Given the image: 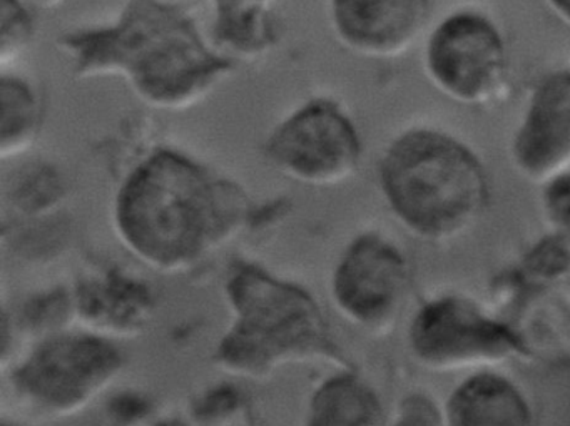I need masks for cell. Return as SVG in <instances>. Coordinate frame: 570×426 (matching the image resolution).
Segmentation results:
<instances>
[{"label": "cell", "mask_w": 570, "mask_h": 426, "mask_svg": "<svg viewBox=\"0 0 570 426\" xmlns=\"http://www.w3.org/2000/svg\"><path fill=\"white\" fill-rule=\"evenodd\" d=\"M255 206L248 189L216 166L176 146L139 156L111 205L116 239L149 271L183 276L242 238Z\"/></svg>", "instance_id": "1"}, {"label": "cell", "mask_w": 570, "mask_h": 426, "mask_svg": "<svg viewBox=\"0 0 570 426\" xmlns=\"http://www.w3.org/2000/svg\"><path fill=\"white\" fill-rule=\"evenodd\" d=\"M56 49L79 81L121 79L142 105L171 115L202 105L238 68L183 0H126L112 21L62 32Z\"/></svg>", "instance_id": "2"}, {"label": "cell", "mask_w": 570, "mask_h": 426, "mask_svg": "<svg viewBox=\"0 0 570 426\" xmlns=\"http://www.w3.org/2000/svg\"><path fill=\"white\" fill-rule=\"evenodd\" d=\"M228 325L212 361L233 379L266 382L292 366L353 368L318 299L262 262L238 259L223 279Z\"/></svg>", "instance_id": "3"}, {"label": "cell", "mask_w": 570, "mask_h": 426, "mask_svg": "<svg viewBox=\"0 0 570 426\" xmlns=\"http://www.w3.org/2000/svg\"><path fill=\"white\" fill-rule=\"evenodd\" d=\"M376 179L396 222L433 245L462 238L489 208L482 159L443 129L413 126L400 132L383 149Z\"/></svg>", "instance_id": "4"}, {"label": "cell", "mask_w": 570, "mask_h": 426, "mask_svg": "<svg viewBox=\"0 0 570 426\" xmlns=\"http://www.w3.org/2000/svg\"><path fill=\"white\" fill-rule=\"evenodd\" d=\"M126 366L121 343L75 326L26 343L2 376L21 408L58 422L95 405Z\"/></svg>", "instance_id": "5"}, {"label": "cell", "mask_w": 570, "mask_h": 426, "mask_svg": "<svg viewBox=\"0 0 570 426\" xmlns=\"http://www.w3.org/2000/svg\"><path fill=\"white\" fill-rule=\"evenodd\" d=\"M406 345L416 365L436 375H469L530 358L520 333L463 293L426 299L410 319Z\"/></svg>", "instance_id": "6"}, {"label": "cell", "mask_w": 570, "mask_h": 426, "mask_svg": "<svg viewBox=\"0 0 570 426\" xmlns=\"http://www.w3.org/2000/svg\"><path fill=\"white\" fill-rule=\"evenodd\" d=\"M363 139L348 109L332 96H313L289 111L263 142L269 165L306 188H336L355 178Z\"/></svg>", "instance_id": "7"}, {"label": "cell", "mask_w": 570, "mask_h": 426, "mask_svg": "<svg viewBox=\"0 0 570 426\" xmlns=\"http://www.w3.org/2000/svg\"><path fill=\"white\" fill-rule=\"evenodd\" d=\"M413 268L402 246L379 229L353 236L330 275V299L343 321L372 338L390 335L402 319Z\"/></svg>", "instance_id": "8"}, {"label": "cell", "mask_w": 570, "mask_h": 426, "mask_svg": "<svg viewBox=\"0 0 570 426\" xmlns=\"http://www.w3.org/2000/svg\"><path fill=\"white\" fill-rule=\"evenodd\" d=\"M423 71L430 85L453 102L470 108L489 105L509 78L505 38L485 12L456 9L430 29Z\"/></svg>", "instance_id": "9"}, {"label": "cell", "mask_w": 570, "mask_h": 426, "mask_svg": "<svg viewBox=\"0 0 570 426\" xmlns=\"http://www.w3.org/2000/svg\"><path fill=\"white\" fill-rule=\"evenodd\" d=\"M76 328L111 341H131L151 329L158 315L155 286L116 261L86 265L69 285Z\"/></svg>", "instance_id": "10"}, {"label": "cell", "mask_w": 570, "mask_h": 426, "mask_svg": "<svg viewBox=\"0 0 570 426\" xmlns=\"http://www.w3.org/2000/svg\"><path fill=\"white\" fill-rule=\"evenodd\" d=\"M510 159L533 185L570 169V69L547 72L535 82L513 131Z\"/></svg>", "instance_id": "11"}, {"label": "cell", "mask_w": 570, "mask_h": 426, "mask_svg": "<svg viewBox=\"0 0 570 426\" xmlns=\"http://www.w3.org/2000/svg\"><path fill=\"white\" fill-rule=\"evenodd\" d=\"M433 0H328L336 42L372 61L399 59L412 51L429 28Z\"/></svg>", "instance_id": "12"}, {"label": "cell", "mask_w": 570, "mask_h": 426, "mask_svg": "<svg viewBox=\"0 0 570 426\" xmlns=\"http://www.w3.org/2000/svg\"><path fill=\"white\" fill-rule=\"evenodd\" d=\"M442 406L446 426H537L525 389L499 368L469 373Z\"/></svg>", "instance_id": "13"}, {"label": "cell", "mask_w": 570, "mask_h": 426, "mask_svg": "<svg viewBox=\"0 0 570 426\" xmlns=\"http://www.w3.org/2000/svg\"><path fill=\"white\" fill-rule=\"evenodd\" d=\"M389 418L379 389L353 366L313 386L302 426H386Z\"/></svg>", "instance_id": "14"}, {"label": "cell", "mask_w": 570, "mask_h": 426, "mask_svg": "<svg viewBox=\"0 0 570 426\" xmlns=\"http://www.w3.org/2000/svg\"><path fill=\"white\" fill-rule=\"evenodd\" d=\"M0 158L28 155L42 131L45 101L38 86L14 68H2L0 79Z\"/></svg>", "instance_id": "15"}, {"label": "cell", "mask_w": 570, "mask_h": 426, "mask_svg": "<svg viewBox=\"0 0 570 426\" xmlns=\"http://www.w3.org/2000/svg\"><path fill=\"white\" fill-rule=\"evenodd\" d=\"M208 32L216 49L236 66L268 58L282 42L278 12L212 18Z\"/></svg>", "instance_id": "16"}, {"label": "cell", "mask_w": 570, "mask_h": 426, "mask_svg": "<svg viewBox=\"0 0 570 426\" xmlns=\"http://www.w3.org/2000/svg\"><path fill=\"white\" fill-rule=\"evenodd\" d=\"M66 198L65 182L52 169L21 172L6 201L22 219H42L58 212Z\"/></svg>", "instance_id": "17"}, {"label": "cell", "mask_w": 570, "mask_h": 426, "mask_svg": "<svg viewBox=\"0 0 570 426\" xmlns=\"http://www.w3.org/2000/svg\"><path fill=\"white\" fill-rule=\"evenodd\" d=\"M186 415L196 426H248L252 419L245 392L233 383L203 389L193 398Z\"/></svg>", "instance_id": "18"}, {"label": "cell", "mask_w": 570, "mask_h": 426, "mask_svg": "<svg viewBox=\"0 0 570 426\" xmlns=\"http://www.w3.org/2000/svg\"><path fill=\"white\" fill-rule=\"evenodd\" d=\"M0 12V65L11 68L35 41L36 19L28 0H2Z\"/></svg>", "instance_id": "19"}, {"label": "cell", "mask_w": 570, "mask_h": 426, "mask_svg": "<svg viewBox=\"0 0 570 426\" xmlns=\"http://www.w3.org/2000/svg\"><path fill=\"white\" fill-rule=\"evenodd\" d=\"M386 426H446L443 406L430 393H409L400 399Z\"/></svg>", "instance_id": "20"}, {"label": "cell", "mask_w": 570, "mask_h": 426, "mask_svg": "<svg viewBox=\"0 0 570 426\" xmlns=\"http://www.w3.org/2000/svg\"><path fill=\"white\" fill-rule=\"evenodd\" d=\"M540 201L543 218L553 231L562 238H570V169L543 182Z\"/></svg>", "instance_id": "21"}, {"label": "cell", "mask_w": 570, "mask_h": 426, "mask_svg": "<svg viewBox=\"0 0 570 426\" xmlns=\"http://www.w3.org/2000/svg\"><path fill=\"white\" fill-rule=\"evenodd\" d=\"M111 426H148L153 416V402L139 392H125L111 399L108 408Z\"/></svg>", "instance_id": "22"}, {"label": "cell", "mask_w": 570, "mask_h": 426, "mask_svg": "<svg viewBox=\"0 0 570 426\" xmlns=\"http://www.w3.org/2000/svg\"><path fill=\"white\" fill-rule=\"evenodd\" d=\"M285 0H208L212 18L272 14L278 12Z\"/></svg>", "instance_id": "23"}, {"label": "cell", "mask_w": 570, "mask_h": 426, "mask_svg": "<svg viewBox=\"0 0 570 426\" xmlns=\"http://www.w3.org/2000/svg\"><path fill=\"white\" fill-rule=\"evenodd\" d=\"M148 426H196L186 413H171L159 415Z\"/></svg>", "instance_id": "24"}, {"label": "cell", "mask_w": 570, "mask_h": 426, "mask_svg": "<svg viewBox=\"0 0 570 426\" xmlns=\"http://www.w3.org/2000/svg\"><path fill=\"white\" fill-rule=\"evenodd\" d=\"M543 2L552 14L570 29V0H543Z\"/></svg>", "instance_id": "25"}, {"label": "cell", "mask_w": 570, "mask_h": 426, "mask_svg": "<svg viewBox=\"0 0 570 426\" xmlns=\"http://www.w3.org/2000/svg\"><path fill=\"white\" fill-rule=\"evenodd\" d=\"M0 426H28L24 423L19 422L16 418H9L8 415H2V419H0Z\"/></svg>", "instance_id": "26"}]
</instances>
